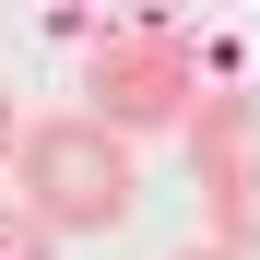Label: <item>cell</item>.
Returning <instances> with one entry per match:
<instances>
[{
    "instance_id": "obj_1",
    "label": "cell",
    "mask_w": 260,
    "mask_h": 260,
    "mask_svg": "<svg viewBox=\"0 0 260 260\" xmlns=\"http://www.w3.org/2000/svg\"><path fill=\"white\" fill-rule=\"evenodd\" d=\"M12 201L36 213V225H59V237H118L130 201H142V178H130V130H107L95 107L36 118L24 154H12Z\"/></svg>"
},
{
    "instance_id": "obj_2",
    "label": "cell",
    "mask_w": 260,
    "mask_h": 260,
    "mask_svg": "<svg viewBox=\"0 0 260 260\" xmlns=\"http://www.w3.org/2000/svg\"><path fill=\"white\" fill-rule=\"evenodd\" d=\"M83 95H95L107 130H189L201 118V48H189V24L178 12H118L95 36V59H83Z\"/></svg>"
},
{
    "instance_id": "obj_3",
    "label": "cell",
    "mask_w": 260,
    "mask_h": 260,
    "mask_svg": "<svg viewBox=\"0 0 260 260\" xmlns=\"http://www.w3.org/2000/svg\"><path fill=\"white\" fill-rule=\"evenodd\" d=\"M189 142V189H201V213H213V237L225 248H260V95H201V118L178 130Z\"/></svg>"
},
{
    "instance_id": "obj_4",
    "label": "cell",
    "mask_w": 260,
    "mask_h": 260,
    "mask_svg": "<svg viewBox=\"0 0 260 260\" xmlns=\"http://www.w3.org/2000/svg\"><path fill=\"white\" fill-rule=\"evenodd\" d=\"M0 260H59V225H36L24 201H0Z\"/></svg>"
},
{
    "instance_id": "obj_5",
    "label": "cell",
    "mask_w": 260,
    "mask_h": 260,
    "mask_svg": "<svg viewBox=\"0 0 260 260\" xmlns=\"http://www.w3.org/2000/svg\"><path fill=\"white\" fill-rule=\"evenodd\" d=\"M24 130H36V118L12 107V83H0V166H12V154H24Z\"/></svg>"
},
{
    "instance_id": "obj_6",
    "label": "cell",
    "mask_w": 260,
    "mask_h": 260,
    "mask_svg": "<svg viewBox=\"0 0 260 260\" xmlns=\"http://www.w3.org/2000/svg\"><path fill=\"white\" fill-rule=\"evenodd\" d=\"M178 260H248V248H225V237H213V248H178Z\"/></svg>"
}]
</instances>
